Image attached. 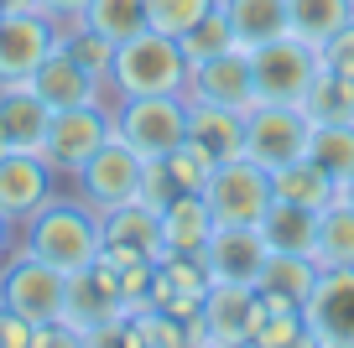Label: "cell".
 Segmentation results:
<instances>
[{
  "instance_id": "25",
  "label": "cell",
  "mask_w": 354,
  "mask_h": 348,
  "mask_svg": "<svg viewBox=\"0 0 354 348\" xmlns=\"http://www.w3.org/2000/svg\"><path fill=\"white\" fill-rule=\"evenodd\" d=\"M297 109L308 115V125H344V120H354V78L333 73V68H318L313 84L302 88Z\"/></svg>"
},
{
  "instance_id": "26",
  "label": "cell",
  "mask_w": 354,
  "mask_h": 348,
  "mask_svg": "<svg viewBox=\"0 0 354 348\" xmlns=\"http://www.w3.org/2000/svg\"><path fill=\"white\" fill-rule=\"evenodd\" d=\"M230 11V26H234V42L250 52V47L271 42V37H287L292 21H287V0H219Z\"/></svg>"
},
{
  "instance_id": "34",
  "label": "cell",
  "mask_w": 354,
  "mask_h": 348,
  "mask_svg": "<svg viewBox=\"0 0 354 348\" xmlns=\"http://www.w3.org/2000/svg\"><path fill=\"white\" fill-rule=\"evenodd\" d=\"M250 348H308V327H302V307H271L255 327Z\"/></svg>"
},
{
  "instance_id": "32",
  "label": "cell",
  "mask_w": 354,
  "mask_h": 348,
  "mask_svg": "<svg viewBox=\"0 0 354 348\" xmlns=\"http://www.w3.org/2000/svg\"><path fill=\"white\" fill-rule=\"evenodd\" d=\"M156 162L167 166V182L177 187V193H203V187H209V177H214V156L203 151L198 141H183V146H172V151L167 156H156Z\"/></svg>"
},
{
  "instance_id": "28",
  "label": "cell",
  "mask_w": 354,
  "mask_h": 348,
  "mask_svg": "<svg viewBox=\"0 0 354 348\" xmlns=\"http://www.w3.org/2000/svg\"><path fill=\"white\" fill-rule=\"evenodd\" d=\"M47 21H53V42L57 47H68L94 78H110V63H115V42L110 37L94 32L84 16H47Z\"/></svg>"
},
{
  "instance_id": "29",
  "label": "cell",
  "mask_w": 354,
  "mask_h": 348,
  "mask_svg": "<svg viewBox=\"0 0 354 348\" xmlns=\"http://www.w3.org/2000/svg\"><path fill=\"white\" fill-rule=\"evenodd\" d=\"M287 21H292V37L323 47L333 32L354 21V0H287Z\"/></svg>"
},
{
  "instance_id": "41",
  "label": "cell",
  "mask_w": 354,
  "mask_h": 348,
  "mask_svg": "<svg viewBox=\"0 0 354 348\" xmlns=\"http://www.w3.org/2000/svg\"><path fill=\"white\" fill-rule=\"evenodd\" d=\"M0 11H37V0H0Z\"/></svg>"
},
{
  "instance_id": "18",
  "label": "cell",
  "mask_w": 354,
  "mask_h": 348,
  "mask_svg": "<svg viewBox=\"0 0 354 348\" xmlns=\"http://www.w3.org/2000/svg\"><path fill=\"white\" fill-rule=\"evenodd\" d=\"M104 224V250L115 255H141V260H162L167 244H162V218H156L151 203H120L110 213H100Z\"/></svg>"
},
{
  "instance_id": "6",
  "label": "cell",
  "mask_w": 354,
  "mask_h": 348,
  "mask_svg": "<svg viewBox=\"0 0 354 348\" xmlns=\"http://www.w3.org/2000/svg\"><path fill=\"white\" fill-rule=\"evenodd\" d=\"M308 135H313V125H308V115H302L297 104L255 99V104L245 109V156L261 162L266 172L297 162V156L308 151Z\"/></svg>"
},
{
  "instance_id": "24",
  "label": "cell",
  "mask_w": 354,
  "mask_h": 348,
  "mask_svg": "<svg viewBox=\"0 0 354 348\" xmlns=\"http://www.w3.org/2000/svg\"><path fill=\"white\" fill-rule=\"evenodd\" d=\"M261 240L271 255H313V234H318V213H308V208L297 203H281V197H271V208L261 213Z\"/></svg>"
},
{
  "instance_id": "3",
  "label": "cell",
  "mask_w": 354,
  "mask_h": 348,
  "mask_svg": "<svg viewBox=\"0 0 354 348\" xmlns=\"http://www.w3.org/2000/svg\"><path fill=\"white\" fill-rule=\"evenodd\" d=\"M115 135L131 146L141 162H156L172 146L188 141V94H141L115 99Z\"/></svg>"
},
{
  "instance_id": "39",
  "label": "cell",
  "mask_w": 354,
  "mask_h": 348,
  "mask_svg": "<svg viewBox=\"0 0 354 348\" xmlns=\"http://www.w3.org/2000/svg\"><path fill=\"white\" fill-rule=\"evenodd\" d=\"M88 0H37V11L42 16H84Z\"/></svg>"
},
{
  "instance_id": "42",
  "label": "cell",
  "mask_w": 354,
  "mask_h": 348,
  "mask_svg": "<svg viewBox=\"0 0 354 348\" xmlns=\"http://www.w3.org/2000/svg\"><path fill=\"white\" fill-rule=\"evenodd\" d=\"M339 197H344V203H354V172H349V177L339 182Z\"/></svg>"
},
{
  "instance_id": "5",
  "label": "cell",
  "mask_w": 354,
  "mask_h": 348,
  "mask_svg": "<svg viewBox=\"0 0 354 348\" xmlns=\"http://www.w3.org/2000/svg\"><path fill=\"white\" fill-rule=\"evenodd\" d=\"M141 172H146V162L120 141V135H110V141L73 172V197L88 203L94 213H110V208L141 197Z\"/></svg>"
},
{
  "instance_id": "20",
  "label": "cell",
  "mask_w": 354,
  "mask_h": 348,
  "mask_svg": "<svg viewBox=\"0 0 354 348\" xmlns=\"http://www.w3.org/2000/svg\"><path fill=\"white\" fill-rule=\"evenodd\" d=\"M188 141H198L203 151L214 156V162H230V156H245V109L188 99Z\"/></svg>"
},
{
  "instance_id": "37",
  "label": "cell",
  "mask_w": 354,
  "mask_h": 348,
  "mask_svg": "<svg viewBox=\"0 0 354 348\" xmlns=\"http://www.w3.org/2000/svg\"><path fill=\"white\" fill-rule=\"evenodd\" d=\"M0 348H37V322H26L6 302H0Z\"/></svg>"
},
{
  "instance_id": "19",
  "label": "cell",
  "mask_w": 354,
  "mask_h": 348,
  "mask_svg": "<svg viewBox=\"0 0 354 348\" xmlns=\"http://www.w3.org/2000/svg\"><path fill=\"white\" fill-rule=\"evenodd\" d=\"M156 218H162L167 255H203V244H209V234H214V213H209V203H203V193H172L156 208Z\"/></svg>"
},
{
  "instance_id": "4",
  "label": "cell",
  "mask_w": 354,
  "mask_h": 348,
  "mask_svg": "<svg viewBox=\"0 0 354 348\" xmlns=\"http://www.w3.org/2000/svg\"><path fill=\"white\" fill-rule=\"evenodd\" d=\"M115 135V115L110 104H73V109H53L47 120V135H42V162L53 166L57 177H73L88 156L100 151L104 141Z\"/></svg>"
},
{
  "instance_id": "31",
  "label": "cell",
  "mask_w": 354,
  "mask_h": 348,
  "mask_svg": "<svg viewBox=\"0 0 354 348\" xmlns=\"http://www.w3.org/2000/svg\"><path fill=\"white\" fill-rule=\"evenodd\" d=\"M308 156L333 177V182H344V177L354 172V120H344V125H313Z\"/></svg>"
},
{
  "instance_id": "27",
  "label": "cell",
  "mask_w": 354,
  "mask_h": 348,
  "mask_svg": "<svg viewBox=\"0 0 354 348\" xmlns=\"http://www.w3.org/2000/svg\"><path fill=\"white\" fill-rule=\"evenodd\" d=\"M313 260H318V271H333V265H354V203L333 197V203L318 213Z\"/></svg>"
},
{
  "instance_id": "11",
  "label": "cell",
  "mask_w": 354,
  "mask_h": 348,
  "mask_svg": "<svg viewBox=\"0 0 354 348\" xmlns=\"http://www.w3.org/2000/svg\"><path fill=\"white\" fill-rule=\"evenodd\" d=\"M266 312H271L266 296L255 286H240V281H209L203 307H198L203 327H209V343H224V348H250Z\"/></svg>"
},
{
  "instance_id": "33",
  "label": "cell",
  "mask_w": 354,
  "mask_h": 348,
  "mask_svg": "<svg viewBox=\"0 0 354 348\" xmlns=\"http://www.w3.org/2000/svg\"><path fill=\"white\" fill-rule=\"evenodd\" d=\"M84 21L94 32H104L110 42H125V37H136L146 26V0H88Z\"/></svg>"
},
{
  "instance_id": "10",
  "label": "cell",
  "mask_w": 354,
  "mask_h": 348,
  "mask_svg": "<svg viewBox=\"0 0 354 348\" xmlns=\"http://www.w3.org/2000/svg\"><path fill=\"white\" fill-rule=\"evenodd\" d=\"M308 348H354V265L318 271V286L302 302Z\"/></svg>"
},
{
  "instance_id": "9",
  "label": "cell",
  "mask_w": 354,
  "mask_h": 348,
  "mask_svg": "<svg viewBox=\"0 0 354 348\" xmlns=\"http://www.w3.org/2000/svg\"><path fill=\"white\" fill-rule=\"evenodd\" d=\"M323 68L318 47L302 42V37H271V42L250 47V73H255V94L261 99H281V104H297L302 88L313 84V73Z\"/></svg>"
},
{
  "instance_id": "13",
  "label": "cell",
  "mask_w": 354,
  "mask_h": 348,
  "mask_svg": "<svg viewBox=\"0 0 354 348\" xmlns=\"http://www.w3.org/2000/svg\"><path fill=\"white\" fill-rule=\"evenodd\" d=\"M120 307H125V296H120V286H115V271H110L104 255L88 260V265H78V271H68V281H63V317L84 327V338H88V327L120 317Z\"/></svg>"
},
{
  "instance_id": "21",
  "label": "cell",
  "mask_w": 354,
  "mask_h": 348,
  "mask_svg": "<svg viewBox=\"0 0 354 348\" xmlns=\"http://www.w3.org/2000/svg\"><path fill=\"white\" fill-rule=\"evenodd\" d=\"M53 109L32 94V84H0V130L11 141V151H42V135Z\"/></svg>"
},
{
  "instance_id": "36",
  "label": "cell",
  "mask_w": 354,
  "mask_h": 348,
  "mask_svg": "<svg viewBox=\"0 0 354 348\" xmlns=\"http://www.w3.org/2000/svg\"><path fill=\"white\" fill-rule=\"evenodd\" d=\"M318 57H323V68H333V73L354 78V21L344 26V32H333L328 42L318 47Z\"/></svg>"
},
{
  "instance_id": "15",
  "label": "cell",
  "mask_w": 354,
  "mask_h": 348,
  "mask_svg": "<svg viewBox=\"0 0 354 348\" xmlns=\"http://www.w3.org/2000/svg\"><path fill=\"white\" fill-rule=\"evenodd\" d=\"M53 177L57 172L37 151H6L0 156V213L21 229L26 218L53 197Z\"/></svg>"
},
{
  "instance_id": "17",
  "label": "cell",
  "mask_w": 354,
  "mask_h": 348,
  "mask_svg": "<svg viewBox=\"0 0 354 348\" xmlns=\"http://www.w3.org/2000/svg\"><path fill=\"white\" fill-rule=\"evenodd\" d=\"M53 47V21L42 11H0V84H21Z\"/></svg>"
},
{
  "instance_id": "23",
  "label": "cell",
  "mask_w": 354,
  "mask_h": 348,
  "mask_svg": "<svg viewBox=\"0 0 354 348\" xmlns=\"http://www.w3.org/2000/svg\"><path fill=\"white\" fill-rule=\"evenodd\" d=\"M271 193H277L281 203H297V208H308V213H323V208L339 197V182L302 151L297 162H287V166L271 172Z\"/></svg>"
},
{
  "instance_id": "30",
  "label": "cell",
  "mask_w": 354,
  "mask_h": 348,
  "mask_svg": "<svg viewBox=\"0 0 354 348\" xmlns=\"http://www.w3.org/2000/svg\"><path fill=\"white\" fill-rule=\"evenodd\" d=\"M177 47H183V57H188L193 68L209 63V57H219V52H230V47H240V42H234V26H230V11L214 0V11L177 37Z\"/></svg>"
},
{
  "instance_id": "22",
  "label": "cell",
  "mask_w": 354,
  "mask_h": 348,
  "mask_svg": "<svg viewBox=\"0 0 354 348\" xmlns=\"http://www.w3.org/2000/svg\"><path fill=\"white\" fill-rule=\"evenodd\" d=\"M318 286V260L313 255H266L255 291L266 296V307H302Z\"/></svg>"
},
{
  "instance_id": "7",
  "label": "cell",
  "mask_w": 354,
  "mask_h": 348,
  "mask_svg": "<svg viewBox=\"0 0 354 348\" xmlns=\"http://www.w3.org/2000/svg\"><path fill=\"white\" fill-rule=\"evenodd\" d=\"M271 172L250 156H230V162L214 166L209 187H203V203H209L214 224H261V213L271 208Z\"/></svg>"
},
{
  "instance_id": "38",
  "label": "cell",
  "mask_w": 354,
  "mask_h": 348,
  "mask_svg": "<svg viewBox=\"0 0 354 348\" xmlns=\"http://www.w3.org/2000/svg\"><path fill=\"white\" fill-rule=\"evenodd\" d=\"M172 193H177V187L167 182V166H162V162H146V172H141V203L162 208V203H167Z\"/></svg>"
},
{
  "instance_id": "35",
  "label": "cell",
  "mask_w": 354,
  "mask_h": 348,
  "mask_svg": "<svg viewBox=\"0 0 354 348\" xmlns=\"http://www.w3.org/2000/svg\"><path fill=\"white\" fill-rule=\"evenodd\" d=\"M209 11H214V0H146V26H151V32H167V37H183Z\"/></svg>"
},
{
  "instance_id": "16",
  "label": "cell",
  "mask_w": 354,
  "mask_h": 348,
  "mask_svg": "<svg viewBox=\"0 0 354 348\" xmlns=\"http://www.w3.org/2000/svg\"><path fill=\"white\" fill-rule=\"evenodd\" d=\"M188 99H203V104H230V109H250L255 99V73H250V52L245 47H230V52L209 57L188 73Z\"/></svg>"
},
{
  "instance_id": "1",
  "label": "cell",
  "mask_w": 354,
  "mask_h": 348,
  "mask_svg": "<svg viewBox=\"0 0 354 348\" xmlns=\"http://www.w3.org/2000/svg\"><path fill=\"white\" fill-rule=\"evenodd\" d=\"M16 250L37 255V260L57 265V271L68 276V271H78V265L100 260V250H104V224H100V213H94L88 203L53 193V197H47V203L21 224V244H16Z\"/></svg>"
},
{
  "instance_id": "2",
  "label": "cell",
  "mask_w": 354,
  "mask_h": 348,
  "mask_svg": "<svg viewBox=\"0 0 354 348\" xmlns=\"http://www.w3.org/2000/svg\"><path fill=\"white\" fill-rule=\"evenodd\" d=\"M188 73L193 63L183 57L177 37L141 26L136 37L115 42V63H110V99H141V94H188Z\"/></svg>"
},
{
  "instance_id": "40",
  "label": "cell",
  "mask_w": 354,
  "mask_h": 348,
  "mask_svg": "<svg viewBox=\"0 0 354 348\" xmlns=\"http://www.w3.org/2000/svg\"><path fill=\"white\" fill-rule=\"evenodd\" d=\"M11 218H6V213H0V260H6V255H11Z\"/></svg>"
},
{
  "instance_id": "43",
  "label": "cell",
  "mask_w": 354,
  "mask_h": 348,
  "mask_svg": "<svg viewBox=\"0 0 354 348\" xmlns=\"http://www.w3.org/2000/svg\"><path fill=\"white\" fill-rule=\"evenodd\" d=\"M6 151H11V141H6V130H0V156H6Z\"/></svg>"
},
{
  "instance_id": "8",
  "label": "cell",
  "mask_w": 354,
  "mask_h": 348,
  "mask_svg": "<svg viewBox=\"0 0 354 348\" xmlns=\"http://www.w3.org/2000/svg\"><path fill=\"white\" fill-rule=\"evenodd\" d=\"M63 281L68 276L57 271V265L37 260V255H26V250H11L0 260V302L11 307V312H21L26 322H53V317H63Z\"/></svg>"
},
{
  "instance_id": "12",
  "label": "cell",
  "mask_w": 354,
  "mask_h": 348,
  "mask_svg": "<svg viewBox=\"0 0 354 348\" xmlns=\"http://www.w3.org/2000/svg\"><path fill=\"white\" fill-rule=\"evenodd\" d=\"M32 94L42 99L47 109H73V104H110L115 109V99H110V84L104 78H94L84 63H78L68 47H47V57L32 68Z\"/></svg>"
},
{
  "instance_id": "14",
  "label": "cell",
  "mask_w": 354,
  "mask_h": 348,
  "mask_svg": "<svg viewBox=\"0 0 354 348\" xmlns=\"http://www.w3.org/2000/svg\"><path fill=\"white\" fill-rule=\"evenodd\" d=\"M266 240L255 224H214L209 244H203V265H209V281H240V286H255L266 265Z\"/></svg>"
}]
</instances>
